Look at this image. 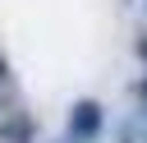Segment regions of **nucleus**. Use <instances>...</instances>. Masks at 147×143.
<instances>
[{"instance_id":"3","label":"nucleus","mask_w":147,"mask_h":143,"mask_svg":"<svg viewBox=\"0 0 147 143\" xmlns=\"http://www.w3.org/2000/svg\"><path fill=\"white\" fill-rule=\"evenodd\" d=\"M0 115H9V97H5V83H0Z\"/></svg>"},{"instance_id":"4","label":"nucleus","mask_w":147,"mask_h":143,"mask_svg":"<svg viewBox=\"0 0 147 143\" xmlns=\"http://www.w3.org/2000/svg\"><path fill=\"white\" fill-rule=\"evenodd\" d=\"M138 92H142V101H147V78H142V88H138Z\"/></svg>"},{"instance_id":"1","label":"nucleus","mask_w":147,"mask_h":143,"mask_svg":"<svg viewBox=\"0 0 147 143\" xmlns=\"http://www.w3.org/2000/svg\"><path fill=\"white\" fill-rule=\"evenodd\" d=\"M96 129H101V101L87 97V101H78L69 111V143H92Z\"/></svg>"},{"instance_id":"2","label":"nucleus","mask_w":147,"mask_h":143,"mask_svg":"<svg viewBox=\"0 0 147 143\" xmlns=\"http://www.w3.org/2000/svg\"><path fill=\"white\" fill-rule=\"evenodd\" d=\"M28 138H32V120H23V115H14L0 129V143H28Z\"/></svg>"}]
</instances>
